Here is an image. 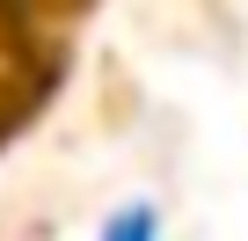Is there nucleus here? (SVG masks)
<instances>
[{"instance_id": "1", "label": "nucleus", "mask_w": 248, "mask_h": 241, "mask_svg": "<svg viewBox=\"0 0 248 241\" xmlns=\"http://www.w3.org/2000/svg\"><path fill=\"white\" fill-rule=\"evenodd\" d=\"M95 241H161V205H154V197H124V205H109L102 226H95Z\"/></svg>"}]
</instances>
